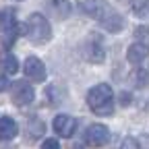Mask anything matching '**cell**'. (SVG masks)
I'll list each match as a JSON object with an SVG mask.
<instances>
[{"instance_id":"14","label":"cell","mask_w":149,"mask_h":149,"mask_svg":"<svg viewBox=\"0 0 149 149\" xmlns=\"http://www.w3.org/2000/svg\"><path fill=\"white\" fill-rule=\"evenodd\" d=\"M133 10L137 17H149V0H137L133 4Z\"/></svg>"},{"instance_id":"18","label":"cell","mask_w":149,"mask_h":149,"mask_svg":"<svg viewBox=\"0 0 149 149\" xmlns=\"http://www.w3.org/2000/svg\"><path fill=\"white\" fill-rule=\"evenodd\" d=\"M128 100H130V97H128V93H122V97H120V102H122V104H128Z\"/></svg>"},{"instance_id":"4","label":"cell","mask_w":149,"mask_h":149,"mask_svg":"<svg viewBox=\"0 0 149 149\" xmlns=\"http://www.w3.org/2000/svg\"><path fill=\"white\" fill-rule=\"evenodd\" d=\"M81 54H83V58L91 64H100L104 62L106 58V50H104V44H102V37L97 33H91L87 35V40L83 42L81 46Z\"/></svg>"},{"instance_id":"16","label":"cell","mask_w":149,"mask_h":149,"mask_svg":"<svg viewBox=\"0 0 149 149\" xmlns=\"http://www.w3.org/2000/svg\"><path fill=\"white\" fill-rule=\"evenodd\" d=\"M122 149H139V147H137V141L135 139H126L124 145H122Z\"/></svg>"},{"instance_id":"15","label":"cell","mask_w":149,"mask_h":149,"mask_svg":"<svg viewBox=\"0 0 149 149\" xmlns=\"http://www.w3.org/2000/svg\"><path fill=\"white\" fill-rule=\"evenodd\" d=\"M42 149H60V145H58V141H56V139H46V141L42 143Z\"/></svg>"},{"instance_id":"12","label":"cell","mask_w":149,"mask_h":149,"mask_svg":"<svg viewBox=\"0 0 149 149\" xmlns=\"http://www.w3.org/2000/svg\"><path fill=\"white\" fill-rule=\"evenodd\" d=\"M17 137V124L13 118H0V141H10Z\"/></svg>"},{"instance_id":"1","label":"cell","mask_w":149,"mask_h":149,"mask_svg":"<svg viewBox=\"0 0 149 149\" xmlns=\"http://www.w3.org/2000/svg\"><path fill=\"white\" fill-rule=\"evenodd\" d=\"M81 10L87 15V17H91V19H95V21L104 27V29H108L110 33H118V31H122V27H124V19L112 8L106 0H81Z\"/></svg>"},{"instance_id":"5","label":"cell","mask_w":149,"mask_h":149,"mask_svg":"<svg viewBox=\"0 0 149 149\" xmlns=\"http://www.w3.org/2000/svg\"><path fill=\"white\" fill-rule=\"evenodd\" d=\"M110 141V130L104 124H91L85 130V143L87 147H104Z\"/></svg>"},{"instance_id":"19","label":"cell","mask_w":149,"mask_h":149,"mask_svg":"<svg viewBox=\"0 0 149 149\" xmlns=\"http://www.w3.org/2000/svg\"><path fill=\"white\" fill-rule=\"evenodd\" d=\"M120 2H133V0H120Z\"/></svg>"},{"instance_id":"10","label":"cell","mask_w":149,"mask_h":149,"mask_svg":"<svg viewBox=\"0 0 149 149\" xmlns=\"http://www.w3.org/2000/svg\"><path fill=\"white\" fill-rule=\"evenodd\" d=\"M147 56H149V46H145L143 42H135V44H130V46H128V50H126V58H128V62H133V64L143 62Z\"/></svg>"},{"instance_id":"2","label":"cell","mask_w":149,"mask_h":149,"mask_svg":"<svg viewBox=\"0 0 149 149\" xmlns=\"http://www.w3.org/2000/svg\"><path fill=\"white\" fill-rule=\"evenodd\" d=\"M87 106L97 116H112V112H114V93H112V87L106 83L91 87L87 91Z\"/></svg>"},{"instance_id":"7","label":"cell","mask_w":149,"mask_h":149,"mask_svg":"<svg viewBox=\"0 0 149 149\" xmlns=\"http://www.w3.org/2000/svg\"><path fill=\"white\" fill-rule=\"evenodd\" d=\"M52 128L56 130V135H58V137L68 139V137H72V135H74V128H77V120H74L72 116H66V114H58V116L54 118V122H52Z\"/></svg>"},{"instance_id":"17","label":"cell","mask_w":149,"mask_h":149,"mask_svg":"<svg viewBox=\"0 0 149 149\" xmlns=\"http://www.w3.org/2000/svg\"><path fill=\"white\" fill-rule=\"evenodd\" d=\"M8 87V79L6 77H0V91H4Z\"/></svg>"},{"instance_id":"13","label":"cell","mask_w":149,"mask_h":149,"mask_svg":"<svg viewBox=\"0 0 149 149\" xmlns=\"http://www.w3.org/2000/svg\"><path fill=\"white\" fill-rule=\"evenodd\" d=\"M15 25H17L15 10H13V8H4V10H0V33L10 31Z\"/></svg>"},{"instance_id":"11","label":"cell","mask_w":149,"mask_h":149,"mask_svg":"<svg viewBox=\"0 0 149 149\" xmlns=\"http://www.w3.org/2000/svg\"><path fill=\"white\" fill-rule=\"evenodd\" d=\"M0 66L4 68L6 74H15L19 70V62H17V56L10 50H0Z\"/></svg>"},{"instance_id":"9","label":"cell","mask_w":149,"mask_h":149,"mask_svg":"<svg viewBox=\"0 0 149 149\" xmlns=\"http://www.w3.org/2000/svg\"><path fill=\"white\" fill-rule=\"evenodd\" d=\"M46 8L48 13L54 17V19H58V21H62V19H66L70 15V2L68 0H46Z\"/></svg>"},{"instance_id":"6","label":"cell","mask_w":149,"mask_h":149,"mask_svg":"<svg viewBox=\"0 0 149 149\" xmlns=\"http://www.w3.org/2000/svg\"><path fill=\"white\" fill-rule=\"evenodd\" d=\"M23 72H25V77L31 79L33 83H42V81H46V66H44V62L37 58V56H29V58L25 60Z\"/></svg>"},{"instance_id":"3","label":"cell","mask_w":149,"mask_h":149,"mask_svg":"<svg viewBox=\"0 0 149 149\" xmlns=\"http://www.w3.org/2000/svg\"><path fill=\"white\" fill-rule=\"evenodd\" d=\"M25 35H27V40L35 46H42L46 42H50V37H52V29H50V23H48V19L40 13H33L29 19H27V23H25Z\"/></svg>"},{"instance_id":"8","label":"cell","mask_w":149,"mask_h":149,"mask_svg":"<svg viewBox=\"0 0 149 149\" xmlns=\"http://www.w3.org/2000/svg\"><path fill=\"white\" fill-rule=\"evenodd\" d=\"M33 87L27 83V81H17L15 87H13V102L17 106H25V104H31L33 102Z\"/></svg>"}]
</instances>
